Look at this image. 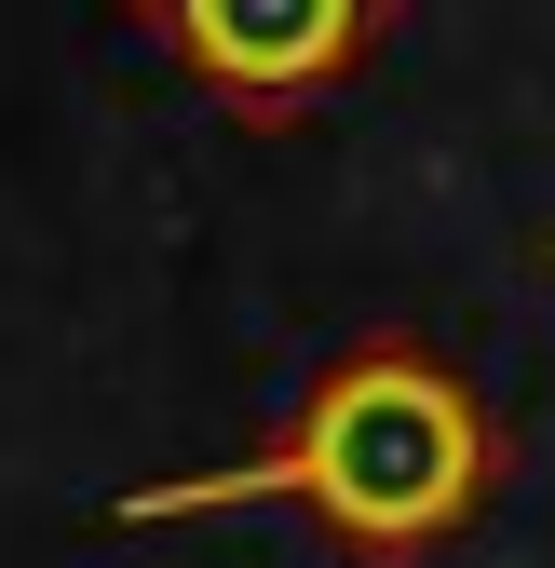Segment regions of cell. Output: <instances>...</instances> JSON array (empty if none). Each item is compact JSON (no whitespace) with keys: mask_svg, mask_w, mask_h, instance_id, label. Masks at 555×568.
I'll return each mask as SVG.
<instances>
[{"mask_svg":"<svg viewBox=\"0 0 555 568\" xmlns=\"http://www.w3.org/2000/svg\"><path fill=\"white\" fill-rule=\"evenodd\" d=\"M488 406H474V379L447 366L434 338H339L325 366L285 393V419L218 460V474H150L122 487V528H176V515H244V501H299L353 568H406V555H447L474 515H488Z\"/></svg>","mask_w":555,"mask_h":568,"instance_id":"6da1fadb","label":"cell"},{"mask_svg":"<svg viewBox=\"0 0 555 568\" xmlns=\"http://www.w3.org/2000/svg\"><path fill=\"white\" fill-rule=\"evenodd\" d=\"M122 14L150 28L218 109L285 122V109H312V95L353 82V68L393 41L406 0H122Z\"/></svg>","mask_w":555,"mask_h":568,"instance_id":"7a4b0ae2","label":"cell"},{"mask_svg":"<svg viewBox=\"0 0 555 568\" xmlns=\"http://www.w3.org/2000/svg\"><path fill=\"white\" fill-rule=\"evenodd\" d=\"M542 257H555V244H542Z\"/></svg>","mask_w":555,"mask_h":568,"instance_id":"3957f363","label":"cell"}]
</instances>
